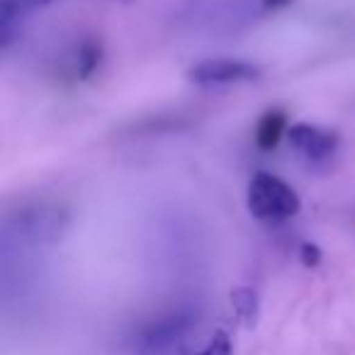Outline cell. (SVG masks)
Instances as JSON below:
<instances>
[{
    "label": "cell",
    "instance_id": "1",
    "mask_svg": "<svg viewBox=\"0 0 355 355\" xmlns=\"http://www.w3.org/2000/svg\"><path fill=\"white\" fill-rule=\"evenodd\" d=\"M246 205L248 212L266 224H282L297 217L302 209L300 195L295 193V188L268 171H258L251 178Z\"/></svg>",
    "mask_w": 355,
    "mask_h": 355
},
{
    "label": "cell",
    "instance_id": "2",
    "mask_svg": "<svg viewBox=\"0 0 355 355\" xmlns=\"http://www.w3.org/2000/svg\"><path fill=\"white\" fill-rule=\"evenodd\" d=\"M66 227H69V217L64 209L37 205L6 219V241L17 239L20 243H30V246H46L59 241Z\"/></svg>",
    "mask_w": 355,
    "mask_h": 355
},
{
    "label": "cell",
    "instance_id": "3",
    "mask_svg": "<svg viewBox=\"0 0 355 355\" xmlns=\"http://www.w3.org/2000/svg\"><path fill=\"white\" fill-rule=\"evenodd\" d=\"M261 78V69L241 59H205L188 69V80L200 88H219V85L251 83Z\"/></svg>",
    "mask_w": 355,
    "mask_h": 355
},
{
    "label": "cell",
    "instance_id": "4",
    "mask_svg": "<svg viewBox=\"0 0 355 355\" xmlns=\"http://www.w3.org/2000/svg\"><path fill=\"white\" fill-rule=\"evenodd\" d=\"M287 139H290L292 148L309 163H326L329 158H334V153L340 146V137L334 129L309 122L292 124L290 132H287Z\"/></svg>",
    "mask_w": 355,
    "mask_h": 355
},
{
    "label": "cell",
    "instance_id": "5",
    "mask_svg": "<svg viewBox=\"0 0 355 355\" xmlns=\"http://www.w3.org/2000/svg\"><path fill=\"white\" fill-rule=\"evenodd\" d=\"M290 132V124H287V114L282 110H268L261 119H258L256 127V146L261 151H272V148L280 144V139Z\"/></svg>",
    "mask_w": 355,
    "mask_h": 355
},
{
    "label": "cell",
    "instance_id": "6",
    "mask_svg": "<svg viewBox=\"0 0 355 355\" xmlns=\"http://www.w3.org/2000/svg\"><path fill=\"white\" fill-rule=\"evenodd\" d=\"M229 300H232L239 324L246 326V329H253L258 321V314H261V302H258L256 290H251V287H234Z\"/></svg>",
    "mask_w": 355,
    "mask_h": 355
},
{
    "label": "cell",
    "instance_id": "7",
    "mask_svg": "<svg viewBox=\"0 0 355 355\" xmlns=\"http://www.w3.org/2000/svg\"><path fill=\"white\" fill-rule=\"evenodd\" d=\"M100 61H103V46L95 40H83L76 51V76L78 78H88L98 71Z\"/></svg>",
    "mask_w": 355,
    "mask_h": 355
},
{
    "label": "cell",
    "instance_id": "8",
    "mask_svg": "<svg viewBox=\"0 0 355 355\" xmlns=\"http://www.w3.org/2000/svg\"><path fill=\"white\" fill-rule=\"evenodd\" d=\"M51 3V0H3V8H0V30H3V37L10 35V27L15 20H20V15L35 10V8H42Z\"/></svg>",
    "mask_w": 355,
    "mask_h": 355
},
{
    "label": "cell",
    "instance_id": "9",
    "mask_svg": "<svg viewBox=\"0 0 355 355\" xmlns=\"http://www.w3.org/2000/svg\"><path fill=\"white\" fill-rule=\"evenodd\" d=\"M195 355H234V343H232V338H229L227 331L219 329L209 336V340L205 343V348Z\"/></svg>",
    "mask_w": 355,
    "mask_h": 355
},
{
    "label": "cell",
    "instance_id": "10",
    "mask_svg": "<svg viewBox=\"0 0 355 355\" xmlns=\"http://www.w3.org/2000/svg\"><path fill=\"white\" fill-rule=\"evenodd\" d=\"M300 258H302V263H304L306 268H316V266L321 263V251H319V246H314V243H302Z\"/></svg>",
    "mask_w": 355,
    "mask_h": 355
},
{
    "label": "cell",
    "instance_id": "11",
    "mask_svg": "<svg viewBox=\"0 0 355 355\" xmlns=\"http://www.w3.org/2000/svg\"><path fill=\"white\" fill-rule=\"evenodd\" d=\"M292 0H261V8H263V12H275V10H280V8H285V6H290Z\"/></svg>",
    "mask_w": 355,
    "mask_h": 355
}]
</instances>
